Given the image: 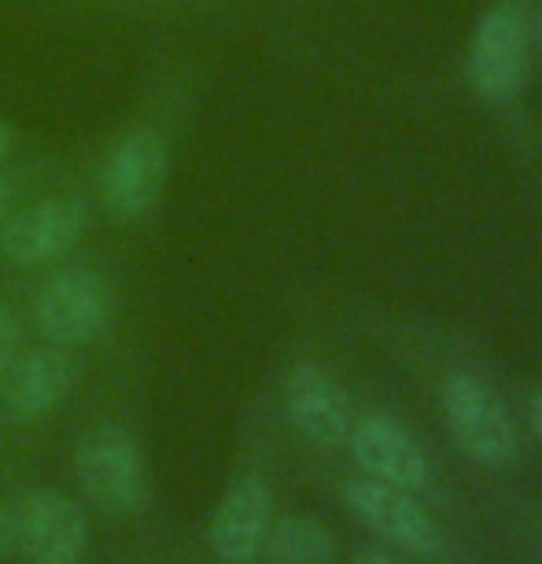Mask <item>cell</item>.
Listing matches in <instances>:
<instances>
[{"instance_id":"6da1fadb","label":"cell","mask_w":542,"mask_h":564,"mask_svg":"<svg viewBox=\"0 0 542 564\" xmlns=\"http://www.w3.org/2000/svg\"><path fill=\"white\" fill-rule=\"evenodd\" d=\"M440 406L454 443L469 462L506 468L517 462V424L498 391L469 369H454L440 384Z\"/></svg>"},{"instance_id":"7a4b0ae2","label":"cell","mask_w":542,"mask_h":564,"mask_svg":"<svg viewBox=\"0 0 542 564\" xmlns=\"http://www.w3.org/2000/svg\"><path fill=\"white\" fill-rule=\"evenodd\" d=\"M528 8L524 0H495L473 30L465 52V82L487 104H509L528 78Z\"/></svg>"},{"instance_id":"3957f363","label":"cell","mask_w":542,"mask_h":564,"mask_svg":"<svg viewBox=\"0 0 542 564\" xmlns=\"http://www.w3.org/2000/svg\"><path fill=\"white\" fill-rule=\"evenodd\" d=\"M74 473L85 498L108 517H130L148 498L144 451L122 424H100L85 432L74 451Z\"/></svg>"},{"instance_id":"277c9868","label":"cell","mask_w":542,"mask_h":564,"mask_svg":"<svg viewBox=\"0 0 542 564\" xmlns=\"http://www.w3.org/2000/svg\"><path fill=\"white\" fill-rule=\"evenodd\" d=\"M170 144L159 130H133L111 148L100 174V204L115 221H137L163 196Z\"/></svg>"},{"instance_id":"5b68a950","label":"cell","mask_w":542,"mask_h":564,"mask_svg":"<svg viewBox=\"0 0 542 564\" xmlns=\"http://www.w3.org/2000/svg\"><path fill=\"white\" fill-rule=\"evenodd\" d=\"M41 336L59 347H82L100 339L115 322V295L108 281L89 270H67L41 289L34 303Z\"/></svg>"},{"instance_id":"8992f818","label":"cell","mask_w":542,"mask_h":564,"mask_svg":"<svg viewBox=\"0 0 542 564\" xmlns=\"http://www.w3.org/2000/svg\"><path fill=\"white\" fill-rule=\"evenodd\" d=\"M344 502L373 535L410 553V557H435L440 553L443 531L429 509L413 498V491L380 484L373 476H358V480L344 484Z\"/></svg>"},{"instance_id":"52a82bcc","label":"cell","mask_w":542,"mask_h":564,"mask_svg":"<svg viewBox=\"0 0 542 564\" xmlns=\"http://www.w3.org/2000/svg\"><path fill=\"white\" fill-rule=\"evenodd\" d=\"M281 399L292 429L306 443L322 446V451H336V446L347 443L350 424H355V406H350L347 388L317 361H295L284 372Z\"/></svg>"},{"instance_id":"ba28073f","label":"cell","mask_w":542,"mask_h":564,"mask_svg":"<svg viewBox=\"0 0 542 564\" xmlns=\"http://www.w3.org/2000/svg\"><path fill=\"white\" fill-rule=\"evenodd\" d=\"M19 550L34 564H82L89 553V520L56 487H37L15 506Z\"/></svg>"},{"instance_id":"9c48e42d","label":"cell","mask_w":542,"mask_h":564,"mask_svg":"<svg viewBox=\"0 0 542 564\" xmlns=\"http://www.w3.org/2000/svg\"><path fill=\"white\" fill-rule=\"evenodd\" d=\"M89 229V207L78 196H56L19 210L0 229V254L15 265H41L67 254Z\"/></svg>"},{"instance_id":"30bf717a","label":"cell","mask_w":542,"mask_h":564,"mask_svg":"<svg viewBox=\"0 0 542 564\" xmlns=\"http://www.w3.org/2000/svg\"><path fill=\"white\" fill-rule=\"evenodd\" d=\"M347 446L361 465V473L373 476L380 484L402 487V491H424L432 480L429 457H424L421 443L413 440L406 424H399L388 413H366L350 424Z\"/></svg>"},{"instance_id":"8fae6325","label":"cell","mask_w":542,"mask_h":564,"mask_svg":"<svg viewBox=\"0 0 542 564\" xmlns=\"http://www.w3.org/2000/svg\"><path fill=\"white\" fill-rule=\"evenodd\" d=\"M273 524V491L259 476H240L229 484L221 502L210 517L207 542L218 561L226 564H254L262 557L265 535Z\"/></svg>"},{"instance_id":"7c38bea8","label":"cell","mask_w":542,"mask_h":564,"mask_svg":"<svg viewBox=\"0 0 542 564\" xmlns=\"http://www.w3.org/2000/svg\"><path fill=\"white\" fill-rule=\"evenodd\" d=\"M71 361L59 350H34L19 366L8 369V413L15 421H41L67 399Z\"/></svg>"},{"instance_id":"4fadbf2b","label":"cell","mask_w":542,"mask_h":564,"mask_svg":"<svg viewBox=\"0 0 542 564\" xmlns=\"http://www.w3.org/2000/svg\"><path fill=\"white\" fill-rule=\"evenodd\" d=\"M265 564H339L336 535L317 517L289 513L270 524L262 546Z\"/></svg>"},{"instance_id":"5bb4252c","label":"cell","mask_w":542,"mask_h":564,"mask_svg":"<svg viewBox=\"0 0 542 564\" xmlns=\"http://www.w3.org/2000/svg\"><path fill=\"white\" fill-rule=\"evenodd\" d=\"M15 344H19V322L15 314L0 303V377L12 369V358H15Z\"/></svg>"},{"instance_id":"9a60e30c","label":"cell","mask_w":542,"mask_h":564,"mask_svg":"<svg viewBox=\"0 0 542 564\" xmlns=\"http://www.w3.org/2000/svg\"><path fill=\"white\" fill-rule=\"evenodd\" d=\"M19 546V520H15V506H0V557L12 553Z\"/></svg>"},{"instance_id":"2e32d148","label":"cell","mask_w":542,"mask_h":564,"mask_svg":"<svg viewBox=\"0 0 542 564\" xmlns=\"http://www.w3.org/2000/svg\"><path fill=\"white\" fill-rule=\"evenodd\" d=\"M350 564H395V561H391L384 550H377V546H366V550H358L355 557H350Z\"/></svg>"},{"instance_id":"e0dca14e","label":"cell","mask_w":542,"mask_h":564,"mask_svg":"<svg viewBox=\"0 0 542 564\" xmlns=\"http://www.w3.org/2000/svg\"><path fill=\"white\" fill-rule=\"evenodd\" d=\"M528 421H531V429H535V435L542 440V388L528 402Z\"/></svg>"},{"instance_id":"ac0fdd59","label":"cell","mask_w":542,"mask_h":564,"mask_svg":"<svg viewBox=\"0 0 542 564\" xmlns=\"http://www.w3.org/2000/svg\"><path fill=\"white\" fill-rule=\"evenodd\" d=\"M12 144H15V133H12V126H8L4 119H0V159H4L8 152H12Z\"/></svg>"},{"instance_id":"d6986e66","label":"cell","mask_w":542,"mask_h":564,"mask_svg":"<svg viewBox=\"0 0 542 564\" xmlns=\"http://www.w3.org/2000/svg\"><path fill=\"white\" fill-rule=\"evenodd\" d=\"M4 210H8V181L0 177V218H4Z\"/></svg>"},{"instance_id":"ffe728a7","label":"cell","mask_w":542,"mask_h":564,"mask_svg":"<svg viewBox=\"0 0 542 564\" xmlns=\"http://www.w3.org/2000/svg\"><path fill=\"white\" fill-rule=\"evenodd\" d=\"M535 30H539V41H542V8H539V23H535Z\"/></svg>"}]
</instances>
